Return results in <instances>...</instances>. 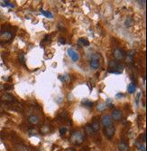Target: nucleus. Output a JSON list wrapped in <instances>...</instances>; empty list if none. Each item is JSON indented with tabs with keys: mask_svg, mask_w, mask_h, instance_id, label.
<instances>
[{
	"mask_svg": "<svg viewBox=\"0 0 147 151\" xmlns=\"http://www.w3.org/2000/svg\"><path fill=\"white\" fill-rule=\"evenodd\" d=\"M123 96H124L123 93H117V94L116 95V97L117 99H120V98H123Z\"/></svg>",
	"mask_w": 147,
	"mask_h": 151,
	"instance_id": "obj_27",
	"label": "nucleus"
},
{
	"mask_svg": "<svg viewBox=\"0 0 147 151\" xmlns=\"http://www.w3.org/2000/svg\"><path fill=\"white\" fill-rule=\"evenodd\" d=\"M85 132H86V134H87V135L91 136V135H93V134H94L95 131L93 130V129L91 128V126H90V125H87V126L85 127Z\"/></svg>",
	"mask_w": 147,
	"mask_h": 151,
	"instance_id": "obj_16",
	"label": "nucleus"
},
{
	"mask_svg": "<svg viewBox=\"0 0 147 151\" xmlns=\"http://www.w3.org/2000/svg\"><path fill=\"white\" fill-rule=\"evenodd\" d=\"M68 54H69V56L71 57V60H72V62H74V63H75V62L79 61V54L77 53L74 49H72V48H69V49H68Z\"/></svg>",
	"mask_w": 147,
	"mask_h": 151,
	"instance_id": "obj_7",
	"label": "nucleus"
},
{
	"mask_svg": "<svg viewBox=\"0 0 147 151\" xmlns=\"http://www.w3.org/2000/svg\"><path fill=\"white\" fill-rule=\"evenodd\" d=\"M41 132L43 133V134H47V133H49L50 132L49 127H48V126H42V128L41 129Z\"/></svg>",
	"mask_w": 147,
	"mask_h": 151,
	"instance_id": "obj_22",
	"label": "nucleus"
},
{
	"mask_svg": "<svg viewBox=\"0 0 147 151\" xmlns=\"http://www.w3.org/2000/svg\"><path fill=\"white\" fill-rule=\"evenodd\" d=\"M136 145V147H137V149H140L141 151H146L145 150V147L143 145V144H138V143H136L135 144Z\"/></svg>",
	"mask_w": 147,
	"mask_h": 151,
	"instance_id": "obj_24",
	"label": "nucleus"
},
{
	"mask_svg": "<svg viewBox=\"0 0 147 151\" xmlns=\"http://www.w3.org/2000/svg\"><path fill=\"white\" fill-rule=\"evenodd\" d=\"M9 27H10L9 25H6V26L5 25V26H3L2 30L0 31V43H8L13 39L14 32H12V31L8 29Z\"/></svg>",
	"mask_w": 147,
	"mask_h": 151,
	"instance_id": "obj_1",
	"label": "nucleus"
},
{
	"mask_svg": "<svg viewBox=\"0 0 147 151\" xmlns=\"http://www.w3.org/2000/svg\"><path fill=\"white\" fill-rule=\"evenodd\" d=\"M28 121L33 125H37L39 123L40 119H39V117L36 116V115H31V116L28 118Z\"/></svg>",
	"mask_w": 147,
	"mask_h": 151,
	"instance_id": "obj_14",
	"label": "nucleus"
},
{
	"mask_svg": "<svg viewBox=\"0 0 147 151\" xmlns=\"http://www.w3.org/2000/svg\"><path fill=\"white\" fill-rule=\"evenodd\" d=\"M1 100L4 101L10 102V101H15V97H14L12 94H10V93H5V94H4V95L1 97Z\"/></svg>",
	"mask_w": 147,
	"mask_h": 151,
	"instance_id": "obj_13",
	"label": "nucleus"
},
{
	"mask_svg": "<svg viewBox=\"0 0 147 151\" xmlns=\"http://www.w3.org/2000/svg\"><path fill=\"white\" fill-rule=\"evenodd\" d=\"M18 58H19V62H20V63H21L23 65H24V64H25V59H24V53H19Z\"/></svg>",
	"mask_w": 147,
	"mask_h": 151,
	"instance_id": "obj_20",
	"label": "nucleus"
},
{
	"mask_svg": "<svg viewBox=\"0 0 147 151\" xmlns=\"http://www.w3.org/2000/svg\"><path fill=\"white\" fill-rule=\"evenodd\" d=\"M135 89H136V86H135V84L133 83V82H131V83L128 85V87H127V90H128L129 93L135 92Z\"/></svg>",
	"mask_w": 147,
	"mask_h": 151,
	"instance_id": "obj_17",
	"label": "nucleus"
},
{
	"mask_svg": "<svg viewBox=\"0 0 147 151\" xmlns=\"http://www.w3.org/2000/svg\"><path fill=\"white\" fill-rule=\"evenodd\" d=\"M126 26H131L132 24H133V20H132V18L128 17V18L126 19Z\"/></svg>",
	"mask_w": 147,
	"mask_h": 151,
	"instance_id": "obj_25",
	"label": "nucleus"
},
{
	"mask_svg": "<svg viewBox=\"0 0 147 151\" xmlns=\"http://www.w3.org/2000/svg\"><path fill=\"white\" fill-rule=\"evenodd\" d=\"M112 121H113V119L109 115H103L101 118V123L105 128L112 125Z\"/></svg>",
	"mask_w": 147,
	"mask_h": 151,
	"instance_id": "obj_8",
	"label": "nucleus"
},
{
	"mask_svg": "<svg viewBox=\"0 0 147 151\" xmlns=\"http://www.w3.org/2000/svg\"><path fill=\"white\" fill-rule=\"evenodd\" d=\"M84 139V134L80 131H74L73 133H71V138H70L71 143L73 144V145H80L81 143H83Z\"/></svg>",
	"mask_w": 147,
	"mask_h": 151,
	"instance_id": "obj_2",
	"label": "nucleus"
},
{
	"mask_svg": "<svg viewBox=\"0 0 147 151\" xmlns=\"http://www.w3.org/2000/svg\"><path fill=\"white\" fill-rule=\"evenodd\" d=\"M3 6H10V7L14 8L15 7V5L14 4H11L10 2H8V1H4V4H2Z\"/></svg>",
	"mask_w": 147,
	"mask_h": 151,
	"instance_id": "obj_23",
	"label": "nucleus"
},
{
	"mask_svg": "<svg viewBox=\"0 0 147 151\" xmlns=\"http://www.w3.org/2000/svg\"><path fill=\"white\" fill-rule=\"evenodd\" d=\"M80 151H89V149L88 148V147H86V148H83Z\"/></svg>",
	"mask_w": 147,
	"mask_h": 151,
	"instance_id": "obj_29",
	"label": "nucleus"
},
{
	"mask_svg": "<svg viewBox=\"0 0 147 151\" xmlns=\"http://www.w3.org/2000/svg\"><path fill=\"white\" fill-rule=\"evenodd\" d=\"M82 104H83L85 107H89V108H90V107H93V105H94L92 101H88V100H86V101H83V102H82Z\"/></svg>",
	"mask_w": 147,
	"mask_h": 151,
	"instance_id": "obj_21",
	"label": "nucleus"
},
{
	"mask_svg": "<svg viewBox=\"0 0 147 151\" xmlns=\"http://www.w3.org/2000/svg\"><path fill=\"white\" fill-rule=\"evenodd\" d=\"M126 53H125V51L123 49H121V48H116V50L114 51V57L117 61H122V60H124L125 57H126Z\"/></svg>",
	"mask_w": 147,
	"mask_h": 151,
	"instance_id": "obj_5",
	"label": "nucleus"
},
{
	"mask_svg": "<svg viewBox=\"0 0 147 151\" xmlns=\"http://www.w3.org/2000/svg\"><path fill=\"white\" fill-rule=\"evenodd\" d=\"M142 138H143V141H144V142H145V141H146V133H144V134H143Z\"/></svg>",
	"mask_w": 147,
	"mask_h": 151,
	"instance_id": "obj_28",
	"label": "nucleus"
},
{
	"mask_svg": "<svg viewBox=\"0 0 147 151\" xmlns=\"http://www.w3.org/2000/svg\"><path fill=\"white\" fill-rule=\"evenodd\" d=\"M115 132H116V129L113 125H110L108 127H106L105 129H104V133H105V136L108 138L111 139L115 136Z\"/></svg>",
	"mask_w": 147,
	"mask_h": 151,
	"instance_id": "obj_6",
	"label": "nucleus"
},
{
	"mask_svg": "<svg viewBox=\"0 0 147 151\" xmlns=\"http://www.w3.org/2000/svg\"><path fill=\"white\" fill-rule=\"evenodd\" d=\"M40 12H41L43 16H45L46 17H48V18H53V14L51 13V12H49V11H44V10H42V9H41V10H40Z\"/></svg>",
	"mask_w": 147,
	"mask_h": 151,
	"instance_id": "obj_19",
	"label": "nucleus"
},
{
	"mask_svg": "<svg viewBox=\"0 0 147 151\" xmlns=\"http://www.w3.org/2000/svg\"><path fill=\"white\" fill-rule=\"evenodd\" d=\"M60 43H65V40H64V38H60Z\"/></svg>",
	"mask_w": 147,
	"mask_h": 151,
	"instance_id": "obj_30",
	"label": "nucleus"
},
{
	"mask_svg": "<svg viewBox=\"0 0 147 151\" xmlns=\"http://www.w3.org/2000/svg\"><path fill=\"white\" fill-rule=\"evenodd\" d=\"M91 128L93 129V130H94L95 132H97L98 130H99V128H100V123L98 120H94V121L91 123Z\"/></svg>",
	"mask_w": 147,
	"mask_h": 151,
	"instance_id": "obj_15",
	"label": "nucleus"
},
{
	"mask_svg": "<svg viewBox=\"0 0 147 151\" xmlns=\"http://www.w3.org/2000/svg\"><path fill=\"white\" fill-rule=\"evenodd\" d=\"M122 117H123V114L120 109H115L113 112H112V119L114 120H121L122 119Z\"/></svg>",
	"mask_w": 147,
	"mask_h": 151,
	"instance_id": "obj_9",
	"label": "nucleus"
},
{
	"mask_svg": "<svg viewBox=\"0 0 147 151\" xmlns=\"http://www.w3.org/2000/svg\"><path fill=\"white\" fill-rule=\"evenodd\" d=\"M124 71V65L118 64L115 61L109 62V69L108 70V72L114 73V74H120Z\"/></svg>",
	"mask_w": 147,
	"mask_h": 151,
	"instance_id": "obj_3",
	"label": "nucleus"
},
{
	"mask_svg": "<svg viewBox=\"0 0 147 151\" xmlns=\"http://www.w3.org/2000/svg\"><path fill=\"white\" fill-rule=\"evenodd\" d=\"M66 131H67V128H66V127L60 128V135H64V134L66 133Z\"/></svg>",
	"mask_w": 147,
	"mask_h": 151,
	"instance_id": "obj_26",
	"label": "nucleus"
},
{
	"mask_svg": "<svg viewBox=\"0 0 147 151\" xmlns=\"http://www.w3.org/2000/svg\"><path fill=\"white\" fill-rule=\"evenodd\" d=\"M119 151H129L130 149H129V145L126 142H125L124 140H120L119 143H118L117 146Z\"/></svg>",
	"mask_w": 147,
	"mask_h": 151,
	"instance_id": "obj_10",
	"label": "nucleus"
},
{
	"mask_svg": "<svg viewBox=\"0 0 147 151\" xmlns=\"http://www.w3.org/2000/svg\"><path fill=\"white\" fill-rule=\"evenodd\" d=\"M77 44L80 46V47H86L89 45V41L87 38H79L77 42Z\"/></svg>",
	"mask_w": 147,
	"mask_h": 151,
	"instance_id": "obj_12",
	"label": "nucleus"
},
{
	"mask_svg": "<svg viewBox=\"0 0 147 151\" xmlns=\"http://www.w3.org/2000/svg\"><path fill=\"white\" fill-rule=\"evenodd\" d=\"M58 119H60V120H66V119H68V114H67V112L61 111L60 114H59Z\"/></svg>",
	"mask_w": 147,
	"mask_h": 151,
	"instance_id": "obj_18",
	"label": "nucleus"
},
{
	"mask_svg": "<svg viewBox=\"0 0 147 151\" xmlns=\"http://www.w3.org/2000/svg\"><path fill=\"white\" fill-rule=\"evenodd\" d=\"M89 66L93 70L99 69L101 66V56L98 53H94L91 56L90 62H89Z\"/></svg>",
	"mask_w": 147,
	"mask_h": 151,
	"instance_id": "obj_4",
	"label": "nucleus"
},
{
	"mask_svg": "<svg viewBox=\"0 0 147 151\" xmlns=\"http://www.w3.org/2000/svg\"><path fill=\"white\" fill-rule=\"evenodd\" d=\"M135 54V50H131L127 53V56H126V62L128 64H133L134 63V56Z\"/></svg>",
	"mask_w": 147,
	"mask_h": 151,
	"instance_id": "obj_11",
	"label": "nucleus"
}]
</instances>
